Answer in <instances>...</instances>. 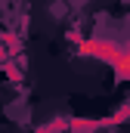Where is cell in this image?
<instances>
[{
	"label": "cell",
	"instance_id": "6da1fadb",
	"mask_svg": "<svg viewBox=\"0 0 130 133\" xmlns=\"http://www.w3.org/2000/svg\"><path fill=\"white\" fill-rule=\"evenodd\" d=\"M112 65L118 68V74H124L130 81V53H115L112 56Z\"/></svg>",
	"mask_w": 130,
	"mask_h": 133
}]
</instances>
